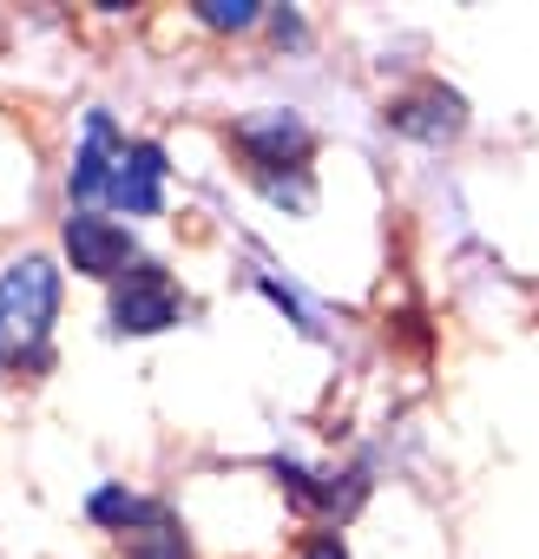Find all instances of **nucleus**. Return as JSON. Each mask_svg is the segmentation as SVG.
Instances as JSON below:
<instances>
[{"label": "nucleus", "instance_id": "6e6552de", "mask_svg": "<svg viewBox=\"0 0 539 559\" xmlns=\"http://www.w3.org/2000/svg\"><path fill=\"white\" fill-rule=\"evenodd\" d=\"M86 513H93L99 526H112V533L125 539V533H139V526L165 520L171 507H165V500H145V493H125V487H99V493L86 500Z\"/></svg>", "mask_w": 539, "mask_h": 559}, {"label": "nucleus", "instance_id": "9b49d317", "mask_svg": "<svg viewBox=\"0 0 539 559\" xmlns=\"http://www.w3.org/2000/svg\"><path fill=\"white\" fill-rule=\"evenodd\" d=\"M303 559H349V546H343V533H316L303 546Z\"/></svg>", "mask_w": 539, "mask_h": 559}, {"label": "nucleus", "instance_id": "9d476101", "mask_svg": "<svg viewBox=\"0 0 539 559\" xmlns=\"http://www.w3.org/2000/svg\"><path fill=\"white\" fill-rule=\"evenodd\" d=\"M197 21L224 27V34H243V27H256V0H197Z\"/></svg>", "mask_w": 539, "mask_h": 559}, {"label": "nucleus", "instance_id": "0eeeda50", "mask_svg": "<svg viewBox=\"0 0 539 559\" xmlns=\"http://www.w3.org/2000/svg\"><path fill=\"white\" fill-rule=\"evenodd\" d=\"M119 152H125L119 126H112L106 112H93V119H86V145H80V158H73L67 191H73V198H106V178H112V158H119Z\"/></svg>", "mask_w": 539, "mask_h": 559}, {"label": "nucleus", "instance_id": "423d86ee", "mask_svg": "<svg viewBox=\"0 0 539 559\" xmlns=\"http://www.w3.org/2000/svg\"><path fill=\"white\" fill-rule=\"evenodd\" d=\"M388 126L408 132V139H421V145H441V139H454L467 126V106L447 86H421V93H408V99L388 106Z\"/></svg>", "mask_w": 539, "mask_h": 559}, {"label": "nucleus", "instance_id": "1a4fd4ad", "mask_svg": "<svg viewBox=\"0 0 539 559\" xmlns=\"http://www.w3.org/2000/svg\"><path fill=\"white\" fill-rule=\"evenodd\" d=\"M125 552H132V559H191L178 513H165V520H152V526H139V533H125Z\"/></svg>", "mask_w": 539, "mask_h": 559}, {"label": "nucleus", "instance_id": "20e7f679", "mask_svg": "<svg viewBox=\"0 0 539 559\" xmlns=\"http://www.w3.org/2000/svg\"><path fill=\"white\" fill-rule=\"evenodd\" d=\"M106 204L132 211V217H152L165 204V152L152 139H132L119 158H112V178H106Z\"/></svg>", "mask_w": 539, "mask_h": 559}, {"label": "nucleus", "instance_id": "f257e3e1", "mask_svg": "<svg viewBox=\"0 0 539 559\" xmlns=\"http://www.w3.org/2000/svg\"><path fill=\"white\" fill-rule=\"evenodd\" d=\"M60 310V270L47 257H21L0 270V369H40Z\"/></svg>", "mask_w": 539, "mask_h": 559}, {"label": "nucleus", "instance_id": "39448f33", "mask_svg": "<svg viewBox=\"0 0 539 559\" xmlns=\"http://www.w3.org/2000/svg\"><path fill=\"white\" fill-rule=\"evenodd\" d=\"M67 257L86 276H125V263H139L132 230L112 224V217H93V211H73L67 217Z\"/></svg>", "mask_w": 539, "mask_h": 559}, {"label": "nucleus", "instance_id": "f03ea898", "mask_svg": "<svg viewBox=\"0 0 539 559\" xmlns=\"http://www.w3.org/2000/svg\"><path fill=\"white\" fill-rule=\"evenodd\" d=\"M237 152L250 158L256 185H277V171L303 178V158H310V126L297 112H263V119H243L237 132Z\"/></svg>", "mask_w": 539, "mask_h": 559}, {"label": "nucleus", "instance_id": "7ed1b4c3", "mask_svg": "<svg viewBox=\"0 0 539 559\" xmlns=\"http://www.w3.org/2000/svg\"><path fill=\"white\" fill-rule=\"evenodd\" d=\"M178 317H184V297L171 290V276L158 263H132L125 284H119V297H112V330L119 336H158Z\"/></svg>", "mask_w": 539, "mask_h": 559}]
</instances>
